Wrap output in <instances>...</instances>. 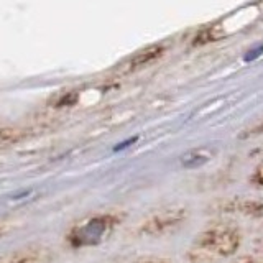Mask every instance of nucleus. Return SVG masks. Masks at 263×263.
Returning a JSON list of instances; mask_svg holds the SVG:
<instances>
[{"instance_id":"nucleus-1","label":"nucleus","mask_w":263,"mask_h":263,"mask_svg":"<svg viewBox=\"0 0 263 263\" xmlns=\"http://www.w3.org/2000/svg\"><path fill=\"white\" fill-rule=\"evenodd\" d=\"M114 219L110 216H99L86 220L84 224L74 227L68 235V240L72 247H89L96 245L109 232Z\"/></svg>"},{"instance_id":"nucleus-2","label":"nucleus","mask_w":263,"mask_h":263,"mask_svg":"<svg viewBox=\"0 0 263 263\" xmlns=\"http://www.w3.org/2000/svg\"><path fill=\"white\" fill-rule=\"evenodd\" d=\"M51 260V252L45 247H28L7 255L0 263H48Z\"/></svg>"},{"instance_id":"nucleus-3","label":"nucleus","mask_w":263,"mask_h":263,"mask_svg":"<svg viewBox=\"0 0 263 263\" xmlns=\"http://www.w3.org/2000/svg\"><path fill=\"white\" fill-rule=\"evenodd\" d=\"M161 54H163V46H150V48L143 49V51L137 53L127 63V66H128V69H138V68H142V66L155 61L156 58H160Z\"/></svg>"},{"instance_id":"nucleus-4","label":"nucleus","mask_w":263,"mask_h":263,"mask_svg":"<svg viewBox=\"0 0 263 263\" xmlns=\"http://www.w3.org/2000/svg\"><path fill=\"white\" fill-rule=\"evenodd\" d=\"M222 33L219 31V27H208L202 31L197 33V36L194 38L193 43L199 45V43H209V41H216L217 38H220Z\"/></svg>"},{"instance_id":"nucleus-5","label":"nucleus","mask_w":263,"mask_h":263,"mask_svg":"<svg viewBox=\"0 0 263 263\" xmlns=\"http://www.w3.org/2000/svg\"><path fill=\"white\" fill-rule=\"evenodd\" d=\"M261 53H263V45L258 46L257 49H252L250 54H247V56H245V61H252V60H255V58H258Z\"/></svg>"}]
</instances>
